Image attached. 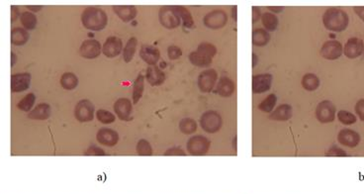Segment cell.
<instances>
[{
	"mask_svg": "<svg viewBox=\"0 0 364 194\" xmlns=\"http://www.w3.org/2000/svg\"><path fill=\"white\" fill-rule=\"evenodd\" d=\"M355 112L360 118V120L364 121V98L358 100L355 104Z\"/></svg>",
	"mask_w": 364,
	"mask_h": 194,
	"instance_id": "cell-46",
	"label": "cell"
},
{
	"mask_svg": "<svg viewBox=\"0 0 364 194\" xmlns=\"http://www.w3.org/2000/svg\"><path fill=\"white\" fill-rule=\"evenodd\" d=\"M179 130L185 135L193 134L197 130V123L192 118H183L179 122Z\"/></svg>",
	"mask_w": 364,
	"mask_h": 194,
	"instance_id": "cell-35",
	"label": "cell"
},
{
	"mask_svg": "<svg viewBox=\"0 0 364 194\" xmlns=\"http://www.w3.org/2000/svg\"><path fill=\"white\" fill-rule=\"evenodd\" d=\"M270 34L264 28L255 29L253 31V44L257 47H265L270 41Z\"/></svg>",
	"mask_w": 364,
	"mask_h": 194,
	"instance_id": "cell-28",
	"label": "cell"
},
{
	"mask_svg": "<svg viewBox=\"0 0 364 194\" xmlns=\"http://www.w3.org/2000/svg\"><path fill=\"white\" fill-rule=\"evenodd\" d=\"M96 118L100 123L103 124H111L116 120V117L112 112L104 109H99L96 111Z\"/></svg>",
	"mask_w": 364,
	"mask_h": 194,
	"instance_id": "cell-41",
	"label": "cell"
},
{
	"mask_svg": "<svg viewBox=\"0 0 364 194\" xmlns=\"http://www.w3.org/2000/svg\"><path fill=\"white\" fill-rule=\"evenodd\" d=\"M114 13L123 21L131 22L138 14V10L134 5H114L112 7Z\"/></svg>",
	"mask_w": 364,
	"mask_h": 194,
	"instance_id": "cell-21",
	"label": "cell"
},
{
	"mask_svg": "<svg viewBox=\"0 0 364 194\" xmlns=\"http://www.w3.org/2000/svg\"><path fill=\"white\" fill-rule=\"evenodd\" d=\"M146 78L152 86H160L166 80V73L157 65H149L147 68Z\"/></svg>",
	"mask_w": 364,
	"mask_h": 194,
	"instance_id": "cell-20",
	"label": "cell"
},
{
	"mask_svg": "<svg viewBox=\"0 0 364 194\" xmlns=\"http://www.w3.org/2000/svg\"><path fill=\"white\" fill-rule=\"evenodd\" d=\"M74 116L77 121L84 123L94 119V106L88 99H82L75 105Z\"/></svg>",
	"mask_w": 364,
	"mask_h": 194,
	"instance_id": "cell-8",
	"label": "cell"
},
{
	"mask_svg": "<svg viewBox=\"0 0 364 194\" xmlns=\"http://www.w3.org/2000/svg\"><path fill=\"white\" fill-rule=\"evenodd\" d=\"M145 90V76L139 73L137 78L133 82V103L137 104L144 94Z\"/></svg>",
	"mask_w": 364,
	"mask_h": 194,
	"instance_id": "cell-26",
	"label": "cell"
},
{
	"mask_svg": "<svg viewBox=\"0 0 364 194\" xmlns=\"http://www.w3.org/2000/svg\"><path fill=\"white\" fill-rule=\"evenodd\" d=\"M141 59L149 65H156L161 59V52L151 45H143L140 50Z\"/></svg>",
	"mask_w": 364,
	"mask_h": 194,
	"instance_id": "cell-17",
	"label": "cell"
},
{
	"mask_svg": "<svg viewBox=\"0 0 364 194\" xmlns=\"http://www.w3.org/2000/svg\"><path fill=\"white\" fill-rule=\"evenodd\" d=\"M102 53V46L99 41L89 39L82 42L79 48V55L87 60H92L99 57Z\"/></svg>",
	"mask_w": 364,
	"mask_h": 194,
	"instance_id": "cell-11",
	"label": "cell"
},
{
	"mask_svg": "<svg viewBox=\"0 0 364 194\" xmlns=\"http://www.w3.org/2000/svg\"><path fill=\"white\" fill-rule=\"evenodd\" d=\"M36 96L34 93H28L26 96L23 97L17 104V108L24 112H31L33 109L32 107L35 104Z\"/></svg>",
	"mask_w": 364,
	"mask_h": 194,
	"instance_id": "cell-37",
	"label": "cell"
},
{
	"mask_svg": "<svg viewBox=\"0 0 364 194\" xmlns=\"http://www.w3.org/2000/svg\"><path fill=\"white\" fill-rule=\"evenodd\" d=\"M84 155L85 156H105V152L96 146H91L84 152Z\"/></svg>",
	"mask_w": 364,
	"mask_h": 194,
	"instance_id": "cell-44",
	"label": "cell"
},
{
	"mask_svg": "<svg viewBox=\"0 0 364 194\" xmlns=\"http://www.w3.org/2000/svg\"><path fill=\"white\" fill-rule=\"evenodd\" d=\"M26 8L30 11V12H39L40 10L43 9L42 5H27Z\"/></svg>",
	"mask_w": 364,
	"mask_h": 194,
	"instance_id": "cell-50",
	"label": "cell"
},
{
	"mask_svg": "<svg viewBox=\"0 0 364 194\" xmlns=\"http://www.w3.org/2000/svg\"><path fill=\"white\" fill-rule=\"evenodd\" d=\"M78 84V78L73 72H65L61 77V85L66 90H73Z\"/></svg>",
	"mask_w": 364,
	"mask_h": 194,
	"instance_id": "cell-32",
	"label": "cell"
},
{
	"mask_svg": "<svg viewBox=\"0 0 364 194\" xmlns=\"http://www.w3.org/2000/svg\"><path fill=\"white\" fill-rule=\"evenodd\" d=\"M173 7H174V10L176 11V13L179 15L180 19L182 20L183 26L185 28L192 29L194 27V21H193L190 11L185 6H181V5H174Z\"/></svg>",
	"mask_w": 364,
	"mask_h": 194,
	"instance_id": "cell-27",
	"label": "cell"
},
{
	"mask_svg": "<svg viewBox=\"0 0 364 194\" xmlns=\"http://www.w3.org/2000/svg\"><path fill=\"white\" fill-rule=\"evenodd\" d=\"M267 8H268L269 11H271V13L272 12H274V13H280V12L283 11V7H281V6H268Z\"/></svg>",
	"mask_w": 364,
	"mask_h": 194,
	"instance_id": "cell-51",
	"label": "cell"
},
{
	"mask_svg": "<svg viewBox=\"0 0 364 194\" xmlns=\"http://www.w3.org/2000/svg\"><path fill=\"white\" fill-rule=\"evenodd\" d=\"M210 146H211L210 140L202 135H196L191 137L186 144L187 152L192 156L206 155L210 149Z\"/></svg>",
	"mask_w": 364,
	"mask_h": 194,
	"instance_id": "cell-6",
	"label": "cell"
},
{
	"mask_svg": "<svg viewBox=\"0 0 364 194\" xmlns=\"http://www.w3.org/2000/svg\"><path fill=\"white\" fill-rule=\"evenodd\" d=\"M204 25L212 30L224 28L228 23V15L222 9H216L207 13L203 18Z\"/></svg>",
	"mask_w": 364,
	"mask_h": 194,
	"instance_id": "cell-5",
	"label": "cell"
},
{
	"mask_svg": "<svg viewBox=\"0 0 364 194\" xmlns=\"http://www.w3.org/2000/svg\"><path fill=\"white\" fill-rule=\"evenodd\" d=\"M20 22L22 24V26L24 27V29L26 30H34L37 26V17L36 15L30 12V11H25L20 15Z\"/></svg>",
	"mask_w": 364,
	"mask_h": 194,
	"instance_id": "cell-34",
	"label": "cell"
},
{
	"mask_svg": "<svg viewBox=\"0 0 364 194\" xmlns=\"http://www.w3.org/2000/svg\"><path fill=\"white\" fill-rule=\"evenodd\" d=\"M363 54H364V53H363Z\"/></svg>",
	"mask_w": 364,
	"mask_h": 194,
	"instance_id": "cell-56",
	"label": "cell"
},
{
	"mask_svg": "<svg viewBox=\"0 0 364 194\" xmlns=\"http://www.w3.org/2000/svg\"><path fill=\"white\" fill-rule=\"evenodd\" d=\"M323 24L325 28L332 32L344 31L349 23L347 13L339 7H330L323 15Z\"/></svg>",
	"mask_w": 364,
	"mask_h": 194,
	"instance_id": "cell-1",
	"label": "cell"
},
{
	"mask_svg": "<svg viewBox=\"0 0 364 194\" xmlns=\"http://www.w3.org/2000/svg\"><path fill=\"white\" fill-rule=\"evenodd\" d=\"M96 139L103 146L114 147L119 142V135L115 130L101 128L96 134Z\"/></svg>",
	"mask_w": 364,
	"mask_h": 194,
	"instance_id": "cell-19",
	"label": "cell"
},
{
	"mask_svg": "<svg viewBox=\"0 0 364 194\" xmlns=\"http://www.w3.org/2000/svg\"><path fill=\"white\" fill-rule=\"evenodd\" d=\"M29 38H30V34L24 28L16 27L11 30V43L14 46L25 45L28 42Z\"/></svg>",
	"mask_w": 364,
	"mask_h": 194,
	"instance_id": "cell-25",
	"label": "cell"
},
{
	"mask_svg": "<svg viewBox=\"0 0 364 194\" xmlns=\"http://www.w3.org/2000/svg\"><path fill=\"white\" fill-rule=\"evenodd\" d=\"M51 116V106L48 103L38 104L28 114V118L32 120H47Z\"/></svg>",
	"mask_w": 364,
	"mask_h": 194,
	"instance_id": "cell-24",
	"label": "cell"
},
{
	"mask_svg": "<svg viewBox=\"0 0 364 194\" xmlns=\"http://www.w3.org/2000/svg\"><path fill=\"white\" fill-rule=\"evenodd\" d=\"M123 52V42L116 36L106 39L102 47V53L107 58H116Z\"/></svg>",
	"mask_w": 364,
	"mask_h": 194,
	"instance_id": "cell-12",
	"label": "cell"
},
{
	"mask_svg": "<svg viewBox=\"0 0 364 194\" xmlns=\"http://www.w3.org/2000/svg\"><path fill=\"white\" fill-rule=\"evenodd\" d=\"M320 83V78L315 73H306L302 78V86L307 91H315Z\"/></svg>",
	"mask_w": 364,
	"mask_h": 194,
	"instance_id": "cell-29",
	"label": "cell"
},
{
	"mask_svg": "<svg viewBox=\"0 0 364 194\" xmlns=\"http://www.w3.org/2000/svg\"><path fill=\"white\" fill-rule=\"evenodd\" d=\"M196 51L199 53H201V54H203V55H205V56H207V57H209V58H211V59H213L217 54V48L213 44L207 43V42L201 43Z\"/></svg>",
	"mask_w": 364,
	"mask_h": 194,
	"instance_id": "cell-40",
	"label": "cell"
},
{
	"mask_svg": "<svg viewBox=\"0 0 364 194\" xmlns=\"http://www.w3.org/2000/svg\"><path fill=\"white\" fill-rule=\"evenodd\" d=\"M337 119L343 125H352L356 123V116L346 110H340L337 112Z\"/></svg>",
	"mask_w": 364,
	"mask_h": 194,
	"instance_id": "cell-39",
	"label": "cell"
},
{
	"mask_svg": "<svg viewBox=\"0 0 364 194\" xmlns=\"http://www.w3.org/2000/svg\"><path fill=\"white\" fill-rule=\"evenodd\" d=\"M19 16V8L15 5L11 6V22L13 23Z\"/></svg>",
	"mask_w": 364,
	"mask_h": 194,
	"instance_id": "cell-48",
	"label": "cell"
},
{
	"mask_svg": "<svg viewBox=\"0 0 364 194\" xmlns=\"http://www.w3.org/2000/svg\"><path fill=\"white\" fill-rule=\"evenodd\" d=\"M259 64V57L256 54H253V67Z\"/></svg>",
	"mask_w": 364,
	"mask_h": 194,
	"instance_id": "cell-52",
	"label": "cell"
},
{
	"mask_svg": "<svg viewBox=\"0 0 364 194\" xmlns=\"http://www.w3.org/2000/svg\"><path fill=\"white\" fill-rule=\"evenodd\" d=\"M337 141L340 145L352 149L360 143V135L354 130H340L337 135Z\"/></svg>",
	"mask_w": 364,
	"mask_h": 194,
	"instance_id": "cell-16",
	"label": "cell"
},
{
	"mask_svg": "<svg viewBox=\"0 0 364 194\" xmlns=\"http://www.w3.org/2000/svg\"><path fill=\"white\" fill-rule=\"evenodd\" d=\"M200 126L206 133L214 134L222 128L223 119L222 116L214 110L206 111L200 117Z\"/></svg>",
	"mask_w": 364,
	"mask_h": 194,
	"instance_id": "cell-3",
	"label": "cell"
},
{
	"mask_svg": "<svg viewBox=\"0 0 364 194\" xmlns=\"http://www.w3.org/2000/svg\"><path fill=\"white\" fill-rule=\"evenodd\" d=\"M167 56H168L169 60L175 61L182 56V50L177 46L171 45L167 48Z\"/></svg>",
	"mask_w": 364,
	"mask_h": 194,
	"instance_id": "cell-42",
	"label": "cell"
},
{
	"mask_svg": "<svg viewBox=\"0 0 364 194\" xmlns=\"http://www.w3.org/2000/svg\"><path fill=\"white\" fill-rule=\"evenodd\" d=\"M327 157H346V152L343 151L342 149L336 147V146H332L328 150V152L326 153Z\"/></svg>",
	"mask_w": 364,
	"mask_h": 194,
	"instance_id": "cell-43",
	"label": "cell"
},
{
	"mask_svg": "<svg viewBox=\"0 0 364 194\" xmlns=\"http://www.w3.org/2000/svg\"><path fill=\"white\" fill-rule=\"evenodd\" d=\"M336 109L330 100L321 101L316 108V117L319 122L323 124L331 123L335 119Z\"/></svg>",
	"mask_w": 364,
	"mask_h": 194,
	"instance_id": "cell-7",
	"label": "cell"
},
{
	"mask_svg": "<svg viewBox=\"0 0 364 194\" xmlns=\"http://www.w3.org/2000/svg\"><path fill=\"white\" fill-rule=\"evenodd\" d=\"M81 23L87 30L101 31L107 26L108 16L102 8L89 6L85 8L81 14Z\"/></svg>",
	"mask_w": 364,
	"mask_h": 194,
	"instance_id": "cell-2",
	"label": "cell"
},
{
	"mask_svg": "<svg viewBox=\"0 0 364 194\" xmlns=\"http://www.w3.org/2000/svg\"><path fill=\"white\" fill-rule=\"evenodd\" d=\"M31 74L29 72L14 73L11 76V91L22 92L30 87Z\"/></svg>",
	"mask_w": 364,
	"mask_h": 194,
	"instance_id": "cell-14",
	"label": "cell"
},
{
	"mask_svg": "<svg viewBox=\"0 0 364 194\" xmlns=\"http://www.w3.org/2000/svg\"><path fill=\"white\" fill-rule=\"evenodd\" d=\"M293 110L289 104H281L276 107L269 115V119L273 121H288L292 118Z\"/></svg>",
	"mask_w": 364,
	"mask_h": 194,
	"instance_id": "cell-22",
	"label": "cell"
},
{
	"mask_svg": "<svg viewBox=\"0 0 364 194\" xmlns=\"http://www.w3.org/2000/svg\"><path fill=\"white\" fill-rule=\"evenodd\" d=\"M235 142H236V137H235V138H233V149H235V147H236Z\"/></svg>",
	"mask_w": 364,
	"mask_h": 194,
	"instance_id": "cell-55",
	"label": "cell"
},
{
	"mask_svg": "<svg viewBox=\"0 0 364 194\" xmlns=\"http://www.w3.org/2000/svg\"><path fill=\"white\" fill-rule=\"evenodd\" d=\"M132 110V102L128 98H119L114 103V111L120 120H129Z\"/></svg>",
	"mask_w": 364,
	"mask_h": 194,
	"instance_id": "cell-18",
	"label": "cell"
},
{
	"mask_svg": "<svg viewBox=\"0 0 364 194\" xmlns=\"http://www.w3.org/2000/svg\"><path fill=\"white\" fill-rule=\"evenodd\" d=\"M137 46H138V40L137 38L132 37L128 40L124 50H123V58L125 63H130L135 56L136 50H137Z\"/></svg>",
	"mask_w": 364,
	"mask_h": 194,
	"instance_id": "cell-33",
	"label": "cell"
},
{
	"mask_svg": "<svg viewBox=\"0 0 364 194\" xmlns=\"http://www.w3.org/2000/svg\"><path fill=\"white\" fill-rule=\"evenodd\" d=\"M235 10H236V6H234L233 8H232V17H233V19L234 20H236V16H235Z\"/></svg>",
	"mask_w": 364,
	"mask_h": 194,
	"instance_id": "cell-54",
	"label": "cell"
},
{
	"mask_svg": "<svg viewBox=\"0 0 364 194\" xmlns=\"http://www.w3.org/2000/svg\"><path fill=\"white\" fill-rule=\"evenodd\" d=\"M363 53V41L356 37L348 39L343 47V54L348 59H356L360 57Z\"/></svg>",
	"mask_w": 364,
	"mask_h": 194,
	"instance_id": "cell-13",
	"label": "cell"
},
{
	"mask_svg": "<svg viewBox=\"0 0 364 194\" xmlns=\"http://www.w3.org/2000/svg\"><path fill=\"white\" fill-rule=\"evenodd\" d=\"M11 60H12L11 61V66H13V65L16 64V62H17V57H16V55L14 53L11 54Z\"/></svg>",
	"mask_w": 364,
	"mask_h": 194,
	"instance_id": "cell-53",
	"label": "cell"
},
{
	"mask_svg": "<svg viewBox=\"0 0 364 194\" xmlns=\"http://www.w3.org/2000/svg\"><path fill=\"white\" fill-rule=\"evenodd\" d=\"M343 53L342 45L340 42L336 40H330L324 43V45L321 48L320 54L321 56L329 61H334L341 57Z\"/></svg>",
	"mask_w": 364,
	"mask_h": 194,
	"instance_id": "cell-10",
	"label": "cell"
},
{
	"mask_svg": "<svg viewBox=\"0 0 364 194\" xmlns=\"http://www.w3.org/2000/svg\"><path fill=\"white\" fill-rule=\"evenodd\" d=\"M159 19L161 24L168 30L175 29L180 26L181 19L171 5L163 6L159 12Z\"/></svg>",
	"mask_w": 364,
	"mask_h": 194,
	"instance_id": "cell-4",
	"label": "cell"
},
{
	"mask_svg": "<svg viewBox=\"0 0 364 194\" xmlns=\"http://www.w3.org/2000/svg\"><path fill=\"white\" fill-rule=\"evenodd\" d=\"M262 11L261 8L258 6L253 7V23H257L260 19H262Z\"/></svg>",
	"mask_w": 364,
	"mask_h": 194,
	"instance_id": "cell-47",
	"label": "cell"
},
{
	"mask_svg": "<svg viewBox=\"0 0 364 194\" xmlns=\"http://www.w3.org/2000/svg\"><path fill=\"white\" fill-rule=\"evenodd\" d=\"M136 152L140 156H152L153 148L151 143L145 139H141L136 146Z\"/></svg>",
	"mask_w": 364,
	"mask_h": 194,
	"instance_id": "cell-38",
	"label": "cell"
},
{
	"mask_svg": "<svg viewBox=\"0 0 364 194\" xmlns=\"http://www.w3.org/2000/svg\"><path fill=\"white\" fill-rule=\"evenodd\" d=\"M356 15L364 22V6H355L353 8Z\"/></svg>",
	"mask_w": 364,
	"mask_h": 194,
	"instance_id": "cell-49",
	"label": "cell"
},
{
	"mask_svg": "<svg viewBox=\"0 0 364 194\" xmlns=\"http://www.w3.org/2000/svg\"><path fill=\"white\" fill-rule=\"evenodd\" d=\"M273 76L270 73L257 74L253 77V91L256 94H262L268 91L272 85Z\"/></svg>",
	"mask_w": 364,
	"mask_h": 194,
	"instance_id": "cell-15",
	"label": "cell"
},
{
	"mask_svg": "<svg viewBox=\"0 0 364 194\" xmlns=\"http://www.w3.org/2000/svg\"><path fill=\"white\" fill-rule=\"evenodd\" d=\"M262 22L267 32H273L277 29L279 21L277 16L271 12H265L262 16Z\"/></svg>",
	"mask_w": 364,
	"mask_h": 194,
	"instance_id": "cell-31",
	"label": "cell"
},
{
	"mask_svg": "<svg viewBox=\"0 0 364 194\" xmlns=\"http://www.w3.org/2000/svg\"><path fill=\"white\" fill-rule=\"evenodd\" d=\"M188 59L190 63L198 67H207L212 64V59L199 53L197 51H193L189 54Z\"/></svg>",
	"mask_w": 364,
	"mask_h": 194,
	"instance_id": "cell-30",
	"label": "cell"
},
{
	"mask_svg": "<svg viewBox=\"0 0 364 194\" xmlns=\"http://www.w3.org/2000/svg\"><path fill=\"white\" fill-rule=\"evenodd\" d=\"M165 156H186V154L181 148L172 147L165 152Z\"/></svg>",
	"mask_w": 364,
	"mask_h": 194,
	"instance_id": "cell-45",
	"label": "cell"
},
{
	"mask_svg": "<svg viewBox=\"0 0 364 194\" xmlns=\"http://www.w3.org/2000/svg\"><path fill=\"white\" fill-rule=\"evenodd\" d=\"M218 73L214 68H208L203 70L198 76V87L201 92L209 93L213 90L217 83Z\"/></svg>",
	"mask_w": 364,
	"mask_h": 194,
	"instance_id": "cell-9",
	"label": "cell"
},
{
	"mask_svg": "<svg viewBox=\"0 0 364 194\" xmlns=\"http://www.w3.org/2000/svg\"><path fill=\"white\" fill-rule=\"evenodd\" d=\"M234 91V83L228 76H222L217 83L216 92L222 97L232 96Z\"/></svg>",
	"mask_w": 364,
	"mask_h": 194,
	"instance_id": "cell-23",
	"label": "cell"
},
{
	"mask_svg": "<svg viewBox=\"0 0 364 194\" xmlns=\"http://www.w3.org/2000/svg\"><path fill=\"white\" fill-rule=\"evenodd\" d=\"M277 102V97L275 94L271 93L268 96H266L260 104H259V109L265 113H271L276 105Z\"/></svg>",
	"mask_w": 364,
	"mask_h": 194,
	"instance_id": "cell-36",
	"label": "cell"
}]
</instances>
